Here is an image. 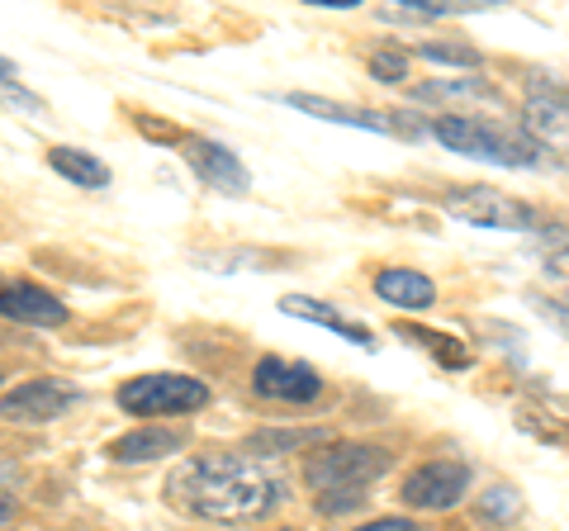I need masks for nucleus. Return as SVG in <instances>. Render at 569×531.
<instances>
[{"label": "nucleus", "mask_w": 569, "mask_h": 531, "mask_svg": "<svg viewBox=\"0 0 569 531\" xmlns=\"http://www.w3.org/2000/svg\"><path fill=\"white\" fill-rule=\"evenodd\" d=\"M280 499H284V484L271 470H261L257 460H242V455L186 460L167 480V503H176L200 522H223V527L257 522L266 512H276Z\"/></svg>", "instance_id": "1"}, {"label": "nucleus", "mask_w": 569, "mask_h": 531, "mask_svg": "<svg viewBox=\"0 0 569 531\" xmlns=\"http://www.w3.org/2000/svg\"><path fill=\"white\" fill-rule=\"evenodd\" d=\"M427 138H437L441 148H451L475 162H493L508 171H541L546 157L527 143V133L518 123L489 119V114H432L422 123Z\"/></svg>", "instance_id": "2"}, {"label": "nucleus", "mask_w": 569, "mask_h": 531, "mask_svg": "<svg viewBox=\"0 0 569 531\" xmlns=\"http://www.w3.org/2000/svg\"><path fill=\"white\" fill-rule=\"evenodd\" d=\"M395 455L370 441H328L323 451L305 460V480L313 493H366L370 484L389 474Z\"/></svg>", "instance_id": "3"}, {"label": "nucleus", "mask_w": 569, "mask_h": 531, "mask_svg": "<svg viewBox=\"0 0 569 531\" xmlns=\"http://www.w3.org/2000/svg\"><path fill=\"white\" fill-rule=\"evenodd\" d=\"M209 403V384L194 375H176V370H157V375H138L119 384V409L133 418H176V413H200Z\"/></svg>", "instance_id": "4"}, {"label": "nucleus", "mask_w": 569, "mask_h": 531, "mask_svg": "<svg viewBox=\"0 0 569 531\" xmlns=\"http://www.w3.org/2000/svg\"><path fill=\"white\" fill-rule=\"evenodd\" d=\"M518 129L527 133V143L541 157L550 152V157H560V162H569V91H565L560 77H531L527 81Z\"/></svg>", "instance_id": "5"}, {"label": "nucleus", "mask_w": 569, "mask_h": 531, "mask_svg": "<svg viewBox=\"0 0 569 531\" xmlns=\"http://www.w3.org/2000/svg\"><path fill=\"white\" fill-rule=\"evenodd\" d=\"M441 209L470 228H489V233H531V228L541 223L531 204L512 200V194L493 190V186H451L441 194Z\"/></svg>", "instance_id": "6"}, {"label": "nucleus", "mask_w": 569, "mask_h": 531, "mask_svg": "<svg viewBox=\"0 0 569 531\" xmlns=\"http://www.w3.org/2000/svg\"><path fill=\"white\" fill-rule=\"evenodd\" d=\"M470 484H475V470L466 460H427V465H418L399 484V499L418 512H451L470 493Z\"/></svg>", "instance_id": "7"}, {"label": "nucleus", "mask_w": 569, "mask_h": 531, "mask_svg": "<svg viewBox=\"0 0 569 531\" xmlns=\"http://www.w3.org/2000/svg\"><path fill=\"white\" fill-rule=\"evenodd\" d=\"M280 104L290 110H305L313 119H328V123H342V129H366V133H403V138H422L427 129L413 123V114H376V110H356V104L342 100H323V96H305V91H290V96H276Z\"/></svg>", "instance_id": "8"}, {"label": "nucleus", "mask_w": 569, "mask_h": 531, "mask_svg": "<svg viewBox=\"0 0 569 531\" xmlns=\"http://www.w3.org/2000/svg\"><path fill=\"white\" fill-rule=\"evenodd\" d=\"M252 389L266 403H313L323 394V375L305 361H284V357H261L252 365Z\"/></svg>", "instance_id": "9"}, {"label": "nucleus", "mask_w": 569, "mask_h": 531, "mask_svg": "<svg viewBox=\"0 0 569 531\" xmlns=\"http://www.w3.org/2000/svg\"><path fill=\"white\" fill-rule=\"evenodd\" d=\"M181 148H186L190 171L200 176L209 190H219V194H247V190H252V176H247L242 157L233 148L213 143V138H186Z\"/></svg>", "instance_id": "10"}, {"label": "nucleus", "mask_w": 569, "mask_h": 531, "mask_svg": "<svg viewBox=\"0 0 569 531\" xmlns=\"http://www.w3.org/2000/svg\"><path fill=\"white\" fill-rule=\"evenodd\" d=\"M77 403V389L62 380H29L10 394H0V418L6 422H52Z\"/></svg>", "instance_id": "11"}, {"label": "nucleus", "mask_w": 569, "mask_h": 531, "mask_svg": "<svg viewBox=\"0 0 569 531\" xmlns=\"http://www.w3.org/2000/svg\"><path fill=\"white\" fill-rule=\"evenodd\" d=\"M0 313L29 328H62L67 323V304L58 294H48L29 280H0Z\"/></svg>", "instance_id": "12"}, {"label": "nucleus", "mask_w": 569, "mask_h": 531, "mask_svg": "<svg viewBox=\"0 0 569 531\" xmlns=\"http://www.w3.org/2000/svg\"><path fill=\"white\" fill-rule=\"evenodd\" d=\"M280 313L299 318V323H313V328H328V332H337V338H347V342H356V347L376 351V332H370L366 323H356V318H347V313H337L332 304H323V299L284 294V299H280Z\"/></svg>", "instance_id": "13"}, {"label": "nucleus", "mask_w": 569, "mask_h": 531, "mask_svg": "<svg viewBox=\"0 0 569 531\" xmlns=\"http://www.w3.org/2000/svg\"><path fill=\"white\" fill-rule=\"evenodd\" d=\"M190 441L186 428H133L129 437H119L110 455L119 465H148V460H171Z\"/></svg>", "instance_id": "14"}, {"label": "nucleus", "mask_w": 569, "mask_h": 531, "mask_svg": "<svg viewBox=\"0 0 569 531\" xmlns=\"http://www.w3.org/2000/svg\"><path fill=\"white\" fill-rule=\"evenodd\" d=\"M376 294L385 299V304L418 313V309H427L437 299V285L422 271H413V266H389V271L376 275Z\"/></svg>", "instance_id": "15"}, {"label": "nucleus", "mask_w": 569, "mask_h": 531, "mask_svg": "<svg viewBox=\"0 0 569 531\" xmlns=\"http://www.w3.org/2000/svg\"><path fill=\"white\" fill-rule=\"evenodd\" d=\"M395 338L418 342V347L427 351V357H437L447 370H470V361H475L470 351L460 347L456 338H447V332H432V328H422V323H399V318H395Z\"/></svg>", "instance_id": "16"}, {"label": "nucleus", "mask_w": 569, "mask_h": 531, "mask_svg": "<svg viewBox=\"0 0 569 531\" xmlns=\"http://www.w3.org/2000/svg\"><path fill=\"white\" fill-rule=\"evenodd\" d=\"M48 167L58 176H67L71 186H86V190H104V186H110V167H104L100 157L81 152V148H52Z\"/></svg>", "instance_id": "17"}, {"label": "nucleus", "mask_w": 569, "mask_h": 531, "mask_svg": "<svg viewBox=\"0 0 569 531\" xmlns=\"http://www.w3.org/2000/svg\"><path fill=\"white\" fill-rule=\"evenodd\" d=\"M332 432L323 428H266L247 441L252 455H290V451H305V447H328Z\"/></svg>", "instance_id": "18"}, {"label": "nucleus", "mask_w": 569, "mask_h": 531, "mask_svg": "<svg viewBox=\"0 0 569 531\" xmlns=\"http://www.w3.org/2000/svg\"><path fill=\"white\" fill-rule=\"evenodd\" d=\"M413 96L418 100H437V104H451V100H489V104H498V91L489 81H432V86H418Z\"/></svg>", "instance_id": "19"}, {"label": "nucleus", "mask_w": 569, "mask_h": 531, "mask_svg": "<svg viewBox=\"0 0 569 531\" xmlns=\"http://www.w3.org/2000/svg\"><path fill=\"white\" fill-rule=\"evenodd\" d=\"M479 512H485L489 522H512V518L522 512V493L508 489V484H493L485 499H479Z\"/></svg>", "instance_id": "20"}, {"label": "nucleus", "mask_w": 569, "mask_h": 531, "mask_svg": "<svg viewBox=\"0 0 569 531\" xmlns=\"http://www.w3.org/2000/svg\"><path fill=\"white\" fill-rule=\"evenodd\" d=\"M418 58L441 62V67H470V72H479V52L466 48V43H418Z\"/></svg>", "instance_id": "21"}, {"label": "nucleus", "mask_w": 569, "mask_h": 531, "mask_svg": "<svg viewBox=\"0 0 569 531\" xmlns=\"http://www.w3.org/2000/svg\"><path fill=\"white\" fill-rule=\"evenodd\" d=\"M370 77L385 81V86L408 81V52H399V48H380V52H370Z\"/></svg>", "instance_id": "22"}, {"label": "nucleus", "mask_w": 569, "mask_h": 531, "mask_svg": "<svg viewBox=\"0 0 569 531\" xmlns=\"http://www.w3.org/2000/svg\"><path fill=\"white\" fill-rule=\"evenodd\" d=\"M541 271H546V285L560 290L565 304H569V247H550L546 261H541Z\"/></svg>", "instance_id": "23"}, {"label": "nucleus", "mask_w": 569, "mask_h": 531, "mask_svg": "<svg viewBox=\"0 0 569 531\" xmlns=\"http://www.w3.org/2000/svg\"><path fill=\"white\" fill-rule=\"evenodd\" d=\"M0 91H6V96H14L20 104H29V110H39V100H33V96L24 91V86H20V67H14V62H6V58H0Z\"/></svg>", "instance_id": "24"}, {"label": "nucleus", "mask_w": 569, "mask_h": 531, "mask_svg": "<svg viewBox=\"0 0 569 531\" xmlns=\"http://www.w3.org/2000/svg\"><path fill=\"white\" fill-rule=\"evenodd\" d=\"M366 503V493H318V512L323 518H332V512H351V508H361Z\"/></svg>", "instance_id": "25"}, {"label": "nucleus", "mask_w": 569, "mask_h": 531, "mask_svg": "<svg viewBox=\"0 0 569 531\" xmlns=\"http://www.w3.org/2000/svg\"><path fill=\"white\" fill-rule=\"evenodd\" d=\"M531 304L541 309V318L546 323H556V328H565V338H569V304H560V299H546V294H527Z\"/></svg>", "instance_id": "26"}, {"label": "nucleus", "mask_w": 569, "mask_h": 531, "mask_svg": "<svg viewBox=\"0 0 569 531\" xmlns=\"http://www.w3.org/2000/svg\"><path fill=\"white\" fill-rule=\"evenodd\" d=\"M356 531H422L413 518H376V522H366V527H356Z\"/></svg>", "instance_id": "27"}, {"label": "nucleus", "mask_w": 569, "mask_h": 531, "mask_svg": "<svg viewBox=\"0 0 569 531\" xmlns=\"http://www.w3.org/2000/svg\"><path fill=\"white\" fill-rule=\"evenodd\" d=\"M309 6H318V10H351V6H361V0H309Z\"/></svg>", "instance_id": "28"}, {"label": "nucleus", "mask_w": 569, "mask_h": 531, "mask_svg": "<svg viewBox=\"0 0 569 531\" xmlns=\"http://www.w3.org/2000/svg\"><path fill=\"white\" fill-rule=\"evenodd\" d=\"M284 531H290V527H284Z\"/></svg>", "instance_id": "29"}]
</instances>
